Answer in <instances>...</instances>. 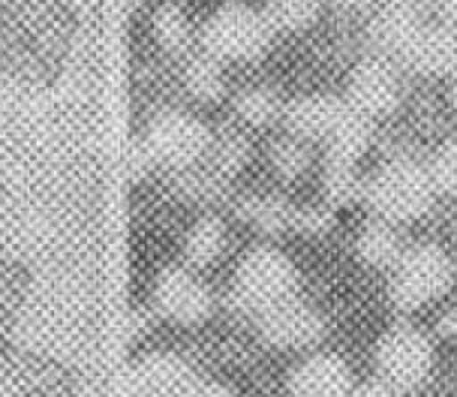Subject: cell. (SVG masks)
<instances>
[{"label":"cell","mask_w":457,"mask_h":397,"mask_svg":"<svg viewBox=\"0 0 457 397\" xmlns=\"http://www.w3.org/2000/svg\"><path fill=\"white\" fill-rule=\"evenodd\" d=\"M271 166L283 181H295L307 172L310 166V151L307 145L295 139V136H286V139L271 145Z\"/></svg>","instance_id":"25"},{"label":"cell","mask_w":457,"mask_h":397,"mask_svg":"<svg viewBox=\"0 0 457 397\" xmlns=\"http://www.w3.org/2000/svg\"><path fill=\"white\" fill-rule=\"evenodd\" d=\"M322 193H325V199H328L331 205H349V202L364 196V181L355 175V166L325 163Z\"/></svg>","instance_id":"24"},{"label":"cell","mask_w":457,"mask_h":397,"mask_svg":"<svg viewBox=\"0 0 457 397\" xmlns=\"http://www.w3.org/2000/svg\"><path fill=\"white\" fill-rule=\"evenodd\" d=\"M334 4L337 10H367V6H373L377 0H328Z\"/></svg>","instance_id":"35"},{"label":"cell","mask_w":457,"mask_h":397,"mask_svg":"<svg viewBox=\"0 0 457 397\" xmlns=\"http://www.w3.org/2000/svg\"><path fill=\"white\" fill-rule=\"evenodd\" d=\"M154 37H157V43L166 48V52H184L187 43H190L187 15L178 10V6H162V10L154 15Z\"/></svg>","instance_id":"26"},{"label":"cell","mask_w":457,"mask_h":397,"mask_svg":"<svg viewBox=\"0 0 457 397\" xmlns=\"http://www.w3.org/2000/svg\"><path fill=\"white\" fill-rule=\"evenodd\" d=\"M34 100L0 96V169L12 175L37 172L39 153L46 151V120Z\"/></svg>","instance_id":"7"},{"label":"cell","mask_w":457,"mask_h":397,"mask_svg":"<svg viewBox=\"0 0 457 397\" xmlns=\"http://www.w3.org/2000/svg\"><path fill=\"white\" fill-rule=\"evenodd\" d=\"M226 247V229L217 217H202L184 238V259L193 269H205V265L217 262V256Z\"/></svg>","instance_id":"19"},{"label":"cell","mask_w":457,"mask_h":397,"mask_svg":"<svg viewBox=\"0 0 457 397\" xmlns=\"http://www.w3.org/2000/svg\"><path fill=\"white\" fill-rule=\"evenodd\" d=\"M211 307H214V298L208 286L181 265H171L154 283V310L175 326H202L211 316Z\"/></svg>","instance_id":"10"},{"label":"cell","mask_w":457,"mask_h":397,"mask_svg":"<svg viewBox=\"0 0 457 397\" xmlns=\"http://www.w3.org/2000/svg\"><path fill=\"white\" fill-rule=\"evenodd\" d=\"M391 10H403V12H415L419 15L424 6H430V0H382Z\"/></svg>","instance_id":"34"},{"label":"cell","mask_w":457,"mask_h":397,"mask_svg":"<svg viewBox=\"0 0 457 397\" xmlns=\"http://www.w3.org/2000/svg\"><path fill=\"white\" fill-rule=\"evenodd\" d=\"M400 94H403V82H400L397 63L382 54H370L353 70L343 100L361 118L377 120L397 109Z\"/></svg>","instance_id":"9"},{"label":"cell","mask_w":457,"mask_h":397,"mask_svg":"<svg viewBox=\"0 0 457 397\" xmlns=\"http://www.w3.org/2000/svg\"><path fill=\"white\" fill-rule=\"evenodd\" d=\"M138 145L148 153L151 166L187 172L211 151L214 139H211V129L199 118H193L190 112L166 109L151 120Z\"/></svg>","instance_id":"5"},{"label":"cell","mask_w":457,"mask_h":397,"mask_svg":"<svg viewBox=\"0 0 457 397\" xmlns=\"http://www.w3.org/2000/svg\"><path fill=\"white\" fill-rule=\"evenodd\" d=\"M346 112V100H337V96L328 94H310L286 103L280 120L289 129V136H295L301 142H325L340 127Z\"/></svg>","instance_id":"13"},{"label":"cell","mask_w":457,"mask_h":397,"mask_svg":"<svg viewBox=\"0 0 457 397\" xmlns=\"http://www.w3.org/2000/svg\"><path fill=\"white\" fill-rule=\"evenodd\" d=\"M349 397H397V388H391L386 379H367V383L355 385Z\"/></svg>","instance_id":"31"},{"label":"cell","mask_w":457,"mask_h":397,"mask_svg":"<svg viewBox=\"0 0 457 397\" xmlns=\"http://www.w3.org/2000/svg\"><path fill=\"white\" fill-rule=\"evenodd\" d=\"M419 76H452L457 72V30L452 24H424L415 30L410 48L400 58Z\"/></svg>","instance_id":"14"},{"label":"cell","mask_w":457,"mask_h":397,"mask_svg":"<svg viewBox=\"0 0 457 397\" xmlns=\"http://www.w3.org/2000/svg\"><path fill=\"white\" fill-rule=\"evenodd\" d=\"M370 136H373L370 120L349 109L346 118L340 120V127L325 139V163L355 166L361 160V153L367 151V145H370Z\"/></svg>","instance_id":"18"},{"label":"cell","mask_w":457,"mask_h":397,"mask_svg":"<svg viewBox=\"0 0 457 397\" xmlns=\"http://www.w3.org/2000/svg\"><path fill=\"white\" fill-rule=\"evenodd\" d=\"M436 187L430 181L428 166L415 163V160H391L379 166L377 172L364 181V202L373 211V217L388 223H410L428 214L434 205Z\"/></svg>","instance_id":"2"},{"label":"cell","mask_w":457,"mask_h":397,"mask_svg":"<svg viewBox=\"0 0 457 397\" xmlns=\"http://www.w3.org/2000/svg\"><path fill=\"white\" fill-rule=\"evenodd\" d=\"M419 28H421V19L415 12L382 6V12L370 24V45L377 48V54H382V58L400 61Z\"/></svg>","instance_id":"16"},{"label":"cell","mask_w":457,"mask_h":397,"mask_svg":"<svg viewBox=\"0 0 457 397\" xmlns=\"http://www.w3.org/2000/svg\"><path fill=\"white\" fill-rule=\"evenodd\" d=\"M298 286L292 259L277 247H253L238 262L232 280V302L247 313H265L289 302Z\"/></svg>","instance_id":"3"},{"label":"cell","mask_w":457,"mask_h":397,"mask_svg":"<svg viewBox=\"0 0 457 397\" xmlns=\"http://www.w3.org/2000/svg\"><path fill=\"white\" fill-rule=\"evenodd\" d=\"M274 30L247 4H226L202 28V52L217 61H259Z\"/></svg>","instance_id":"6"},{"label":"cell","mask_w":457,"mask_h":397,"mask_svg":"<svg viewBox=\"0 0 457 397\" xmlns=\"http://www.w3.org/2000/svg\"><path fill=\"white\" fill-rule=\"evenodd\" d=\"M454 280V265L443 247L415 244L403 250L391 265L388 298L397 310H415V307L445 295Z\"/></svg>","instance_id":"4"},{"label":"cell","mask_w":457,"mask_h":397,"mask_svg":"<svg viewBox=\"0 0 457 397\" xmlns=\"http://www.w3.org/2000/svg\"><path fill=\"white\" fill-rule=\"evenodd\" d=\"M235 115L247 127H271L283 118V103L271 87H247L235 96Z\"/></svg>","instance_id":"23"},{"label":"cell","mask_w":457,"mask_h":397,"mask_svg":"<svg viewBox=\"0 0 457 397\" xmlns=\"http://www.w3.org/2000/svg\"><path fill=\"white\" fill-rule=\"evenodd\" d=\"M286 392L292 397H349L353 376L346 361L331 352L310 355L298 361L286 376Z\"/></svg>","instance_id":"15"},{"label":"cell","mask_w":457,"mask_h":397,"mask_svg":"<svg viewBox=\"0 0 457 397\" xmlns=\"http://www.w3.org/2000/svg\"><path fill=\"white\" fill-rule=\"evenodd\" d=\"M292 229L307 232V235H322L331 229V214L322 208H301V211H295Z\"/></svg>","instance_id":"29"},{"label":"cell","mask_w":457,"mask_h":397,"mask_svg":"<svg viewBox=\"0 0 457 397\" xmlns=\"http://www.w3.org/2000/svg\"><path fill=\"white\" fill-rule=\"evenodd\" d=\"M259 335L277 350H304L322 337V319L313 307L289 298V302L259 313Z\"/></svg>","instance_id":"12"},{"label":"cell","mask_w":457,"mask_h":397,"mask_svg":"<svg viewBox=\"0 0 457 397\" xmlns=\"http://www.w3.org/2000/svg\"><path fill=\"white\" fill-rule=\"evenodd\" d=\"M355 253L370 269H391L400 259V253H403V241H400L397 226L379 220V217L367 220L355 238Z\"/></svg>","instance_id":"17"},{"label":"cell","mask_w":457,"mask_h":397,"mask_svg":"<svg viewBox=\"0 0 457 397\" xmlns=\"http://www.w3.org/2000/svg\"><path fill=\"white\" fill-rule=\"evenodd\" d=\"M428 172H430V181H434L436 193L457 196V136L448 139L443 148L434 153Z\"/></svg>","instance_id":"28"},{"label":"cell","mask_w":457,"mask_h":397,"mask_svg":"<svg viewBox=\"0 0 457 397\" xmlns=\"http://www.w3.org/2000/svg\"><path fill=\"white\" fill-rule=\"evenodd\" d=\"M439 335L457 343V307H452V310H448L443 319H439Z\"/></svg>","instance_id":"33"},{"label":"cell","mask_w":457,"mask_h":397,"mask_svg":"<svg viewBox=\"0 0 457 397\" xmlns=\"http://www.w3.org/2000/svg\"><path fill=\"white\" fill-rule=\"evenodd\" d=\"M87 298L63 280L39 286L19 316V340L46 355H76L87 340Z\"/></svg>","instance_id":"1"},{"label":"cell","mask_w":457,"mask_h":397,"mask_svg":"<svg viewBox=\"0 0 457 397\" xmlns=\"http://www.w3.org/2000/svg\"><path fill=\"white\" fill-rule=\"evenodd\" d=\"M238 214L265 235H277V232L289 229L292 220H295V208L280 196H250L241 202Z\"/></svg>","instance_id":"20"},{"label":"cell","mask_w":457,"mask_h":397,"mask_svg":"<svg viewBox=\"0 0 457 397\" xmlns=\"http://www.w3.org/2000/svg\"><path fill=\"white\" fill-rule=\"evenodd\" d=\"M430 6H434V12L439 15V21L443 24H457V0H430Z\"/></svg>","instance_id":"32"},{"label":"cell","mask_w":457,"mask_h":397,"mask_svg":"<svg viewBox=\"0 0 457 397\" xmlns=\"http://www.w3.org/2000/svg\"><path fill=\"white\" fill-rule=\"evenodd\" d=\"M379 379H386L397 392H412L424 385L434 368V346L415 326H395L377 343Z\"/></svg>","instance_id":"8"},{"label":"cell","mask_w":457,"mask_h":397,"mask_svg":"<svg viewBox=\"0 0 457 397\" xmlns=\"http://www.w3.org/2000/svg\"><path fill=\"white\" fill-rule=\"evenodd\" d=\"M193 368L178 352H148L129 368L127 385L133 397H181L193 383Z\"/></svg>","instance_id":"11"},{"label":"cell","mask_w":457,"mask_h":397,"mask_svg":"<svg viewBox=\"0 0 457 397\" xmlns=\"http://www.w3.org/2000/svg\"><path fill=\"white\" fill-rule=\"evenodd\" d=\"M181 397H235V392L217 379H193Z\"/></svg>","instance_id":"30"},{"label":"cell","mask_w":457,"mask_h":397,"mask_svg":"<svg viewBox=\"0 0 457 397\" xmlns=\"http://www.w3.org/2000/svg\"><path fill=\"white\" fill-rule=\"evenodd\" d=\"M184 87H187V94L195 96L199 103H217L220 96L226 94L220 61L211 58V54H205V52L190 58L184 67Z\"/></svg>","instance_id":"22"},{"label":"cell","mask_w":457,"mask_h":397,"mask_svg":"<svg viewBox=\"0 0 457 397\" xmlns=\"http://www.w3.org/2000/svg\"><path fill=\"white\" fill-rule=\"evenodd\" d=\"M211 151H214V175L217 178L238 175L250 157V145H247V139H241L238 133L223 136L217 145H211Z\"/></svg>","instance_id":"27"},{"label":"cell","mask_w":457,"mask_h":397,"mask_svg":"<svg viewBox=\"0 0 457 397\" xmlns=\"http://www.w3.org/2000/svg\"><path fill=\"white\" fill-rule=\"evenodd\" d=\"M262 15L271 30L301 34L320 19V0H265Z\"/></svg>","instance_id":"21"}]
</instances>
